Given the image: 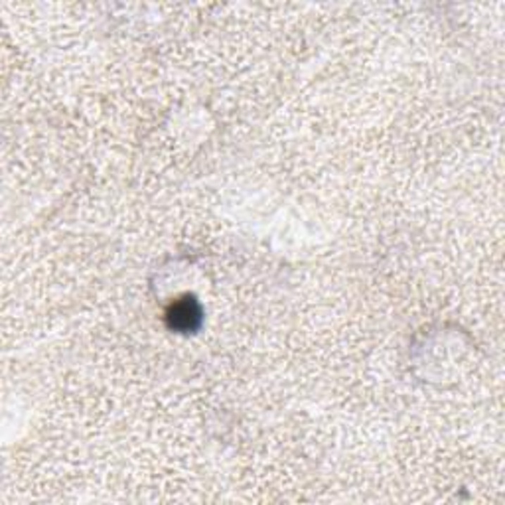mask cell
<instances>
[{"instance_id": "obj_1", "label": "cell", "mask_w": 505, "mask_h": 505, "mask_svg": "<svg viewBox=\"0 0 505 505\" xmlns=\"http://www.w3.org/2000/svg\"><path fill=\"white\" fill-rule=\"evenodd\" d=\"M199 316L198 306H194V302H178L176 306H172V312H170V320H172V326L182 328V330H192L194 324L192 320Z\"/></svg>"}]
</instances>
